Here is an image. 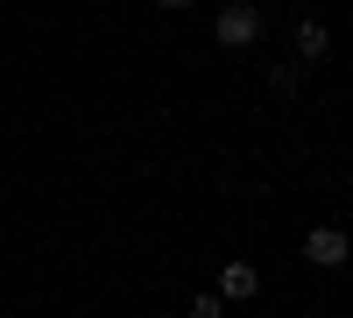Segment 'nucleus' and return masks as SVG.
<instances>
[{
    "mask_svg": "<svg viewBox=\"0 0 353 318\" xmlns=\"http://www.w3.org/2000/svg\"><path fill=\"white\" fill-rule=\"evenodd\" d=\"M212 36H219V50H254L261 43V8L254 0H226L219 21H212Z\"/></svg>",
    "mask_w": 353,
    "mask_h": 318,
    "instance_id": "1",
    "label": "nucleus"
},
{
    "mask_svg": "<svg viewBox=\"0 0 353 318\" xmlns=\"http://www.w3.org/2000/svg\"><path fill=\"white\" fill-rule=\"evenodd\" d=\"M346 255H353L346 226H311V234H304V262H311V269H339Z\"/></svg>",
    "mask_w": 353,
    "mask_h": 318,
    "instance_id": "2",
    "label": "nucleus"
},
{
    "mask_svg": "<svg viewBox=\"0 0 353 318\" xmlns=\"http://www.w3.org/2000/svg\"><path fill=\"white\" fill-rule=\"evenodd\" d=\"M261 290V269L254 262H226L219 269V297H254Z\"/></svg>",
    "mask_w": 353,
    "mask_h": 318,
    "instance_id": "3",
    "label": "nucleus"
},
{
    "mask_svg": "<svg viewBox=\"0 0 353 318\" xmlns=\"http://www.w3.org/2000/svg\"><path fill=\"white\" fill-rule=\"evenodd\" d=\"M297 57H304V64H325V57H332V36H325L318 21H297Z\"/></svg>",
    "mask_w": 353,
    "mask_h": 318,
    "instance_id": "4",
    "label": "nucleus"
},
{
    "mask_svg": "<svg viewBox=\"0 0 353 318\" xmlns=\"http://www.w3.org/2000/svg\"><path fill=\"white\" fill-rule=\"evenodd\" d=\"M269 92H283V99L297 92V64H269Z\"/></svg>",
    "mask_w": 353,
    "mask_h": 318,
    "instance_id": "5",
    "label": "nucleus"
},
{
    "mask_svg": "<svg viewBox=\"0 0 353 318\" xmlns=\"http://www.w3.org/2000/svg\"><path fill=\"white\" fill-rule=\"evenodd\" d=\"M219 304H226V297H212V290H205V297H191V318H219Z\"/></svg>",
    "mask_w": 353,
    "mask_h": 318,
    "instance_id": "6",
    "label": "nucleus"
},
{
    "mask_svg": "<svg viewBox=\"0 0 353 318\" xmlns=\"http://www.w3.org/2000/svg\"><path fill=\"white\" fill-rule=\"evenodd\" d=\"M156 8H170V14H184V8H191V0H156Z\"/></svg>",
    "mask_w": 353,
    "mask_h": 318,
    "instance_id": "7",
    "label": "nucleus"
}]
</instances>
